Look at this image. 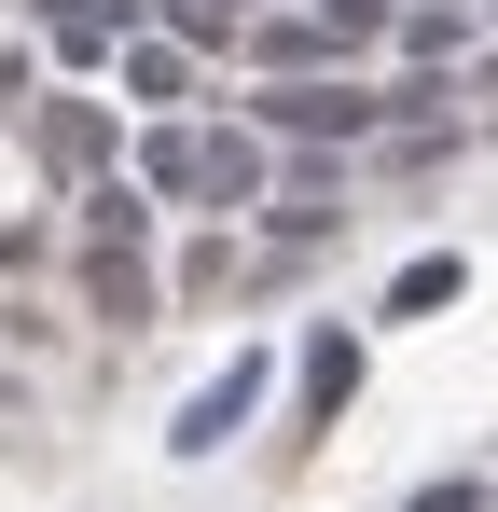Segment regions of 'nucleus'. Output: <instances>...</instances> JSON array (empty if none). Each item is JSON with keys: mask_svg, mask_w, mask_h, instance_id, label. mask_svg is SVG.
Masks as SVG:
<instances>
[{"mask_svg": "<svg viewBox=\"0 0 498 512\" xmlns=\"http://www.w3.org/2000/svg\"><path fill=\"white\" fill-rule=\"evenodd\" d=\"M42 153H56V167H97V153H111V125H97V111H56V125H42Z\"/></svg>", "mask_w": 498, "mask_h": 512, "instance_id": "11", "label": "nucleus"}, {"mask_svg": "<svg viewBox=\"0 0 498 512\" xmlns=\"http://www.w3.org/2000/svg\"><path fill=\"white\" fill-rule=\"evenodd\" d=\"M305 14H319V0H305Z\"/></svg>", "mask_w": 498, "mask_h": 512, "instance_id": "14", "label": "nucleus"}, {"mask_svg": "<svg viewBox=\"0 0 498 512\" xmlns=\"http://www.w3.org/2000/svg\"><path fill=\"white\" fill-rule=\"evenodd\" d=\"M139 194H208V139L194 125H153L139 139Z\"/></svg>", "mask_w": 498, "mask_h": 512, "instance_id": "6", "label": "nucleus"}, {"mask_svg": "<svg viewBox=\"0 0 498 512\" xmlns=\"http://www.w3.org/2000/svg\"><path fill=\"white\" fill-rule=\"evenodd\" d=\"M249 416H263V346H236V360H222V374L180 402V429H166V443H180V457H222Z\"/></svg>", "mask_w": 498, "mask_h": 512, "instance_id": "2", "label": "nucleus"}, {"mask_svg": "<svg viewBox=\"0 0 498 512\" xmlns=\"http://www.w3.org/2000/svg\"><path fill=\"white\" fill-rule=\"evenodd\" d=\"M139 14H153V0H56V14H42V42H56V56H111Z\"/></svg>", "mask_w": 498, "mask_h": 512, "instance_id": "4", "label": "nucleus"}, {"mask_svg": "<svg viewBox=\"0 0 498 512\" xmlns=\"http://www.w3.org/2000/svg\"><path fill=\"white\" fill-rule=\"evenodd\" d=\"M153 28L194 56V42H249V0H153Z\"/></svg>", "mask_w": 498, "mask_h": 512, "instance_id": "8", "label": "nucleus"}, {"mask_svg": "<svg viewBox=\"0 0 498 512\" xmlns=\"http://www.w3.org/2000/svg\"><path fill=\"white\" fill-rule=\"evenodd\" d=\"M457 291H471V263H457V250H415L402 277H388V319H443Z\"/></svg>", "mask_w": 498, "mask_h": 512, "instance_id": "5", "label": "nucleus"}, {"mask_svg": "<svg viewBox=\"0 0 498 512\" xmlns=\"http://www.w3.org/2000/svg\"><path fill=\"white\" fill-rule=\"evenodd\" d=\"M402 97H374V84H263V125L277 139H374Z\"/></svg>", "mask_w": 498, "mask_h": 512, "instance_id": "1", "label": "nucleus"}, {"mask_svg": "<svg viewBox=\"0 0 498 512\" xmlns=\"http://www.w3.org/2000/svg\"><path fill=\"white\" fill-rule=\"evenodd\" d=\"M208 194L222 208H263V139L249 125H208Z\"/></svg>", "mask_w": 498, "mask_h": 512, "instance_id": "7", "label": "nucleus"}, {"mask_svg": "<svg viewBox=\"0 0 498 512\" xmlns=\"http://www.w3.org/2000/svg\"><path fill=\"white\" fill-rule=\"evenodd\" d=\"M97 319H153V277H139V250H97Z\"/></svg>", "mask_w": 498, "mask_h": 512, "instance_id": "10", "label": "nucleus"}, {"mask_svg": "<svg viewBox=\"0 0 498 512\" xmlns=\"http://www.w3.org/2000/svg\"><path fill=\"white\" fill-rule=\"evenodd\" d=\"M415 512H485V499H471V485H429V499H415Z\"/></svg>", "mask_w": 498, "mask_h": 512, "instance_id": "13", "label": "nucleus"}, {"mask_svg": "<svg viewBox=\"0 0 498 512\" xmlns=\"http://www.w3.org/2000/svg\"><path fill=\"white\" fill-rule=\"evenodd\" d=\"M180 84H194V56H180L166 28H153V42H125V97H139V111H166Z\"/></svg>", "mask_w": 498, "mask_h": 512, "instance_id": "9", "label": "nucleus"}, {"mask_svg": "<svg viewBox=\"0 0 498 512\" xmlns=\"http://www.w3.org/2000/svg\"><path fill=\"white\" fill-rule=\"evenodd\" d=\"M346 402H360V333L332 319V333H305V429H332Z\"/></svg>", "mask_w": 498, "mask_h": 512, "instance_id": "3", "label": "nucleus"}, {"mask_svg": "<svg viewBox=\"0 0 498 512\" xmlns=\"http://www.w3.org/2000/svg\"><path fill=\"white\" fill-rule=\"evenodd\" d=\"M83 222H97V250H139V194L111 180V194H83Z\"/></svg>", "mask_w": 498, "mask_h": 512, "instance_id": "12", "label": "nucleus"}]
</instances>
